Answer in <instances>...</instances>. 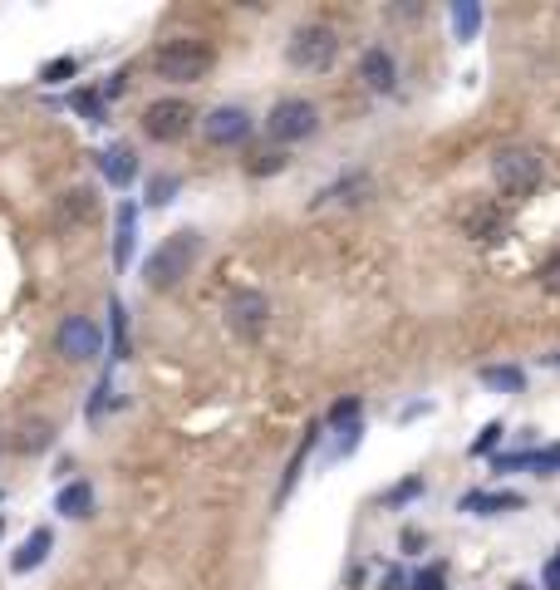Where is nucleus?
I'll use <instances>...</instances> for the list:
<instances>
[{
	"label": "nucleus",
	"instance_id": "1",
	"mask_svg": "<svg viewBox=\"0 0 560 590\" xmlns=\"http://www.w3.org/2000/svg\"><path fill=\"white\" fill-rule=\"evenodd\" d=\"M197 256H202V232H192V227L172 232L168 241L143 261V281H148V291H177V286L192 276Z\"/></svg>",
	"mask_w": 560,
	"mask_h": 590
},
{
	"label": "nucleus",
	"instance_id": "2",
	"mask_svg": "<svg viewBox=\"0 0 560 590\" xmlns=\"http://www.w3.org/2000/svg\"><path fill=\"white\" fill-rule=\"evenodd\" d=\"M541 153L536 148H502L492 158V182L502 187L506 197H531L541 187Z\"/></svg>",
	"mask_w": 560,
	"mask_h": 590
},
{
	"label": "nucleus",
	"instance_id": "3",
	"mask_svg": "<svg viewBox=\"0 0 560 590\" xmlns=\"http://www.w3.org/2000/svg\"><path fill=\"white\" fill-rule=\"evenodd\" d=\"M153 69H158V79H172V84H197L212 69V50L202 40H168V45H158Z\"/></svg>",
	"mask_w": 560,
	"mask_h": 590
},
{
	"label": "nucleus",
	"instance_id": "4",
	"mask_svg": "<svg viewBox=\"0 0 560 590\" xmlns=\"http://www.w3.org/2000/svg\"><path fill=\"white\" fill-rule=\"evenodd\" d=\"M285 59L295 69H305V74H325L339 59V35L330 25H300L290 35V45H285Z\"/></svg>",
	"mask_w": 560,
	"mask_h": 590
},
{
	"label": "nucleus",
	"instance_id": "5",
	"mask_svg": "<svg viewBox=\"0 0 560 590\" xmlns=\"http://www.w3.org/2000/svg\"><path fill=\"white\" fill-rule=\"evenodd\" d=\"M320 128V109L310 104V99H280L271 118H266V133L276 138V143H300V138H310Z\"/></svg>",
	"mask_w": 560,
	"mask_h": 590
},
{
	"label": "nucleus",
	"instance_id": "6",
	"mask_svg": "<svg viewBox=\"0 0 560 590\" xmlns=\"http://www.w3.org/2000/svg\"><path fill=\"white\" fill-rule=\"evenodd\" d=\"M226 325L236 340H261L271 325V300L261 291H236L226 300Z\"/></svg>",
	"mask_w": 560,
	"mask_h": 590
},
{
	"label": "nucleus",
	"instance_id": "7",
	"mask_svg": "<svg viewBox=\"0 0 560 590\" xmlns=\"http://www.w3.org/2000/svg\"><path fill=\"white\" fill-rule=\"evenodd\" d=\"M192 104L187 99H158V104H148L143 109V133L153 138V143H177L187 128H192Z\"/></svg>",
	"mask_w": 560,
	"mask_h": 590
},
{
	"label": "nucleus",
	"instance_id": "8",
	"mask_svg": "<svg viewBox=\"0 0 560 590\" xmlns=\"http://www.w3.org/2000/svg\"><path fill=\"white\" fill-rule=\"evenodd\" d=\"M59 354L69 359V364H89V359H99L104 354V335H99V325L89 320V315H69V320H59Z\"/></svg>",
	"mask_w": 560,
	"mask_h": 590
},
{
	"label": "nucleus",
	"instance_id": "9",
	"mask_svg": "<svg viewBox=\"0 0 560 590\" xmlns=\"http://www.w3.org/2000/svg\"><path fill=\"white\" fill-rule=\"evenodd\" d=\"M202 133H207V143H217V148H236V143L251 138V114L236 109V104H222V109H212V114L202 118Z\"/></svg>",
	"mask_w": 560,
	"mask_h": 590
},
{
	"label": "nucleus",
	"instance_id": "10",
	"mask_svg": "<svg viewBox=\"0 0 560 590\" xmlns=\"http://www.w3.org/2000/svg\"><path fill=\"white\" fill-rule=\"evenodd\" d=\"M94 212H99V192H94V187H69V192L55 202L50 217H55L59 232H74V227L94 222Z\"/></svg>",
	"mask_w": 560,
	"mask_h": 590
},
{
	"label": "nucleus",
	"instance_id": "11",
	"mask_svg": "<svg viewBox=\"0 0 560 590\" xmlns=\"http://www.w3.org/2000/svg\"><path fill=\"white\" fill-rule=\"evenodd\" d=\"M369 192H374V177L369 173H344L339 182L320 187L310 207H315V212H325V207H354V202H364Z\"/></svg>",
	"mask_w": 560,
	"mask_h": 590
},
{
	"label": "nucleus",
	"instance_id": "12",
	"mask_svg": "<svg viewBox=\"0 0 560 590\" xmlns=\"http://www.w3.org/2000/svg\"><path fill=\"white\" fill-rule=\"evenodd\" d=\"M359 79H364V89H374V94H393L398 64H393L389 50H364V59H359Z\"/></svg>",
	"mask_w": 560,
	"mask_h": 590
},
{
	"label": "nucleus",
	"instance_id": "13",
	"mask_svg": "<svg viewBox=\"0 0 560 590\" xmlns=\"http://www.w3.org/2000/svg\"><path fill=\"white\" fill-rule=\"evenodd\" d=\"M50 551H55V531H50V527H35L30 536H25V546L10 556V571H15V576H25V571H35V566H40Z\"/></svg>",
	"mask_w": 560,
	"mask_h": 590
},
{
	"label": "nucleus",
	"instance_id": "14",
	"mask_svg": "<svg viewBox=\"0 0 560 590\" xmlns=\"http://www.w3.org/2000/svg\"><path fill=\"white\" fill-rule=\"evenodd\" d=\"M516 468H531L541 477L560 472V443L556 448H541V453H506V458H497V472H516Z\"/></svg>",
	"mask_w": 560,
	"mask_h": 590
},
{
	"label": "nucleus",
	"instance_id": "15",
	"mask_svg": "<svg viewBox=\"0 0 560 590\" xmlns=\"http://www.w3.org/2000/svg\"><path fill=\"white\" fill-rule=\"evenodd\" d=\"M55 512L59 517H69V522L89 517V512H94V487H89V482H69V487H59Z\"/></svg>",
	"mask_w": 560,
	"mask_h": 590
},
{
	"label": "nucleus",
	"instance_id": "16",
	"mask_svg": "<svg viewBox=\"0 0 560 590\" xmlns=\"http://www.w3.org/2000/svg\"><path fill=\"white\" fill-rule=\"evenodd\" d=\"M133 236H138V207H133V202H123V207H118V236H113V266H118V271H128Z\"/></svg>",
	"mask_w": 560,
	"mask_h": 590
},
{
	"label": "nucleus",
	"instance_id": "17",
	"mask_svg": "<svg viewBox=\"0 0 560 590\" xmlns=\"http://www.w3.org/2000/svg\"><path fill=\"white\" fill-rule=\"evenodd\" d=\"M516 507H521L516 492H467L462 497V512H472V517H497V512H516Z\"/></svg>",
	"mask_w": 560,
	"mask_h": 590
},
{
	"label": "nucleus",
	"instance_id": "18",
	"mask_svg": "<svg viewBox=\"0 0 560 590\" xmlns=\"http://www.w3.org/2000/svg\"><path fill=\"white\" fill-rule=\"evenodd\" d=\"M99 168H104V177H109L113 187H128V182L138 177V158H133L128 148H104V153H99Z\"/></svg>",
	"mask_w": 560,
	"mask_h": 590
},
{
	"label": "nucleus",
	"instance_id": "19",
	"mask_svg": "<svg viewBox=\"0 0 560 590\" xmlns=\"http://www.w3.org/2000/svg\"><path fill=\"white\" fill-rule=\"evenodd\" d=\"M467 236H472V241H502L506 212H497V207H477V212L467 217Z\"/></svg>",
	"mask_w": 560,
	"mask_h": 590
},
{
	"label": "nucleus",
	"instance_id": "20",
	"mask_svg": "<svg viewBox=\"0 0 560 590\" xmlns=\"http://www.w3.org/2000/svg\"><path fill=\"white\" fill-rule=\"evenodd\" d=\"M477 379H482L487 389H497V394H521V389H526V374L511 369V364H487V369H477Z\"/></svg>",
	"mask_w": 560,
	"mask_h": 590
},
{
	"label": "nucleus",
	"instance_id": "21",
	"mask_svg": "<svg viewBox=\"0 0 560 590\" xmlns=\"http://www.w3.org/2000/svg\"><path fill=\"white\" fill-rule=\"evenodd\" d=\"M50 438H55V428H50V423H40V418H30V423L15 433V448H20V453H45V448H50Z\"/></svg>",
	"mask_w": 560,
	"mask_h": 590
},
{
	"label": "nucleus",
	"instance_id": "22",
	"mask_svg": "<svg viewBox=\"0 0 560 590\" xmlns=\"http://www.w3.org/2000/svg\"><path fill=\"white\" fill-rule=\"evenodd\" d=\"M452 25H457V40H472V35H477V25H482V5L457 0V5H452Z\"/></svg>",
	"mask_w": 560,
	"mask_h": 590
},
{
	"label": "nucleus",
	"instance_id": "23",
	"mask_svg": "<svg viewBox=\"0 0 560 590\" xmlns=\"http://www.w3.org/2000/svg\"><path fill=\"white\" fill-rule=\"evenodd\" d=\"M109 315H113V354L109 359H128V320H123V305H118V300L109 305Z\"/></svg>",
	"mask_w": 560,
	"mask_h": 590
},
{
	"label": "nucleus",
	"instance_id": "24",
	"mask_svg": "<svg viewBox=\"0 0 560 590\" xmlns=\"http://www.w3.org/2000/svg\"><path fill=\"white\" fill-rule=\"evenodd\" d=\"M177 187H182V182H177V177L158 173V177H153V182H148V202H153V207H168L172 197H177Z\"/></svg>",
	"mask_w": 560,
	"mask_h": 590
},
{
	"label": "nucleus",
	"instance_id": "25",
	"mask_svg": "<svg viewBox=\"0 0 560 590\" xmlns=\"http://www.w3.org/2000/svg\"><path fill=\"white\" fill-rule=\"evenodd\" d=\"M497 443H502V423H487V428L472 438L467 453H472V458H487V453H497Z\"/></svg>",
	"mask_w": 560,
	"mask_h": 590
},
{
	"label": "nucleus",
	"instance_id": "26",
	"mask_svg": "<svg viewBox=\"0 0 560 590\" xmlns=\"http://www.w3.org/2000/svg\"><path fill=\"white\" fill-rule=\"evenodd\" d=\"M443 586H448V571H443V566H423V571L408 581V590H443Z\"/></svg>",
	"mask_w": 560,
	"mask_h": 590
},
{
	"label": "nucleus",
	"instance_id": "27",
	"mask_svg": "<svg viewBox=\"0 0 560 590\" xmlns=\"http://www.w3.org/2000/svg\"><path fill=\"white\" fill-rule=\"evenodd\" d=\"M69 104H74V109H79V114H84V118H94V123H104V104H99V94H89V89H79V94H74Z\"/></svg>",
	"mask_w": 560,
	"mask_h": 590
},
{
	"label": "nucleus",
	"instance_id": "28",
	"mask_svg": "<svg viewBox=\"0 0 560 590\" xmlns=\"http://www.w3.org/2000/svg\"><path fill=\"white\" fill-rule=\"evenodd\" d=\"M423 492V477H408V482H398L384 492V507H398V502H408V497H418Z\"/></svg>",
	"mask_w": 560,
	"mask_h": 590
},
{
	"label": "nucleus",
	"instance_id": "29",
	"mask_svg": "<svg viewBox=\"0 0 560 590\" xmlns=\"http://www.w3.org/2000/svg\"><path fill=\"white\" fill-rule=\"evenodd\" d=\"M359 409H364V399H354V394H349V399H339L335 409H330V423H335V428H344V423H354V418H359Z\"/></svg>",
	"mask_w": 560,
	"mask_h": 590
},
{
	"label": "nucleus",
	"instance_id": "30",
	"mask_svg": "<svg viewBox=\"0 0 560 590\" xmlns=\"http://www.w3.org/2000/svg\"><path fill=\"white\" fill-rule=\"evenodd\" d=\"M541 286H546V291H556V295H560V256H551V261L541 266Z\"/></svg>",
	"mask_w": 560,
	"mask_h": 590
},
{
	"label": "nucleus",
	"instance_id": "31",
	"mask_svg": "<svg viewBox=\"0 0 560 590\" xmlns=\"http://www.w3.org/2000/svg\"><path fill=\"white\" fill-rule=\"evenodd\" d=\"M290 158H280V153H261L256 163H251V173H276V168H285Z\"/></svg>",
	"mask_w": 560,
	"mask_h": 590
},
{
	"label": "nucleus",
	"instance_id": "32",
	"mask_svg": "<svg viewBox=\"0 0 560 590\" xmlns=\"http://www.w3.org/2000/svg\"><path fill=\"white\" fill-rule=\"evenodd\" d=\"M74 69H79V64H74V59H55V64H50V69H45V79H69V74H74Z\"/></svg>",
	"mask_w": 560,
	"mask_h": 590
},
{
	"label": "nucleus",
	"instance_id": "33",
	"mask_svg": "<svg viewBox=\"0 0 560 590\" xmlns=\"http://www.w3.org/2000/svg\"><path fill=\"white\" fill-rule=\"evenodd\" d=\"M546 590H560V556H551V566H546Z\"/></svg>",
	"mask_w": 560,
	"mask_h": 590
},
{
	"label": "nucleus",
	"instance_id": "34",
	"mask_svg": "<svg viewBox=\"0 0 560 590\" xmlns=\"http://www.w3.org/2000/svg\"><path fill=\"white\" fill-rule=\"evenodd\" d=\"M384 590H408V576H403V571H389V576H384Z\"/></svg>",
	"mask_w": 560,
	"mask_h": 590
},
{
	"label": "nucleus",
	"instance_id": "35",
	"mask_svg": "<svg viewBox=\"0 0 560 590\" xmlns=\"http://www.w3.org/2000/svg\"><path fill=\"white\" fill-rule=\"evenodd\" d=\"M389 15H393V20H413V15H418V5H393Z\"/></svg>",
	"mask_w": 560,
	"mask_h": 590
},
{
	"label": "nucleus",
	"instance_id": "36",
	"mask_svg": "<svg viewBox=\"0 0 560 590\" xmlns=\"http://www.w3.org/2000/svg\"><path fill=\"white\" fill-rule=\"evenodd\" d=\"M511 590H531V586H521V581H516V586H511Z\"/></svg>",
	"mask_w": 560,
	"mask_h": 590
}]
</instances>
